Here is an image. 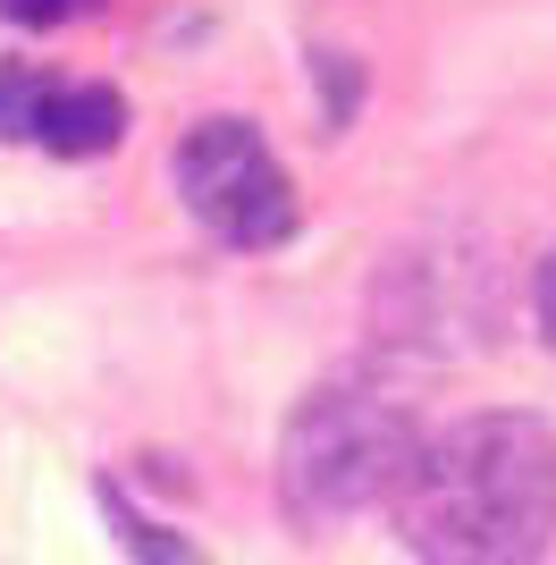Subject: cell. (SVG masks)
I'll return each mask as SVG.
<instances>
[{
    "label": "cell",
    "mask_w": 556,
    "mask_h": 565,
    "mask_svg": "<svg viewBox=\"0 0 556 565\" xmlns=\"http://www.w3.org/2000/svg\"><path fill=\"white\" fill-rule=\"evenodd\" d=\"M388 515L421 565H539L556 541V430L539 414H463L430 430Z\"/></svg>",
    "instance_id": "6da1fadb"
},
{
    "label": "cell",
    "mask_w": 556,
    "mask_h": 565,
    "mask_svg": "<svg viewBox=\"0 0 556 565\" xmlns=\"http://www.w3.org/2000/svg\"><path fill=\"white\" fill-rule=\"evenodd\" d=\"M421 430L414 414L363 380H329L287 414V439H278V507L303 523V532H329V523L363 515V507H388L405 465H414Z\"/></svg>",
    "instance_id": "7a4b0ae2"
},
{
    "label": "cell",
    "mask_w": 556,
    "mask_h": 565,
    "mask_svg": "<svg viewBox=\"0 0 556 565\" xmlns=\"http://www.w3.org/2000/svg\"><path fill=\"white\" fill-rule=\"evenodd\" d=\"M169 169H178L185 212L236 254H270L296 236V186H287L278 152L261 143V127H245V118H203Z\"/></svg>",
    "instance_id": "3957f363"
},
{
    "label": "cell",
    "mask_w": 556,
    "mask_h": 565,
    "mask_svg": "<svg viewBox=\"0 0 556 565\" xmlns=\"http://www.w3.org/2000/svg\"><path fill=\"white\" fill-rule=\"evenodd\" d=\"M118 127H127V102H118L110 85H51L34 143L60 152V161H93V152H110V143H118Z\"/></svg>",
    "instance_id": "277c9868"
},
{
    "label": "cell",
    "mask_w": 556,
    "mask_h": 565,
    "mask_svg": "<svg viewBox=\"0 0 556 565\" xmlns=\"http://www.w3.org/2000/svg\"><path fill=\"white\" fill-rule=\"evenodd\" d=\"M101 507H110V532H118V548H127V557H136V565H203V557H194V541H185V532H169V523L136 515V507H127V498H118V490H101Z\"/></svg>",
    "instance_id": "5b68a950"
},
{
    "label": "cell",
    "mask_w": 556,
    "mask_h": 565,
    "mask_svg": "<svg viewBox=\"0 0 556 565\" xmlns=\"http://www.w3.org/2000/svg\"><path fill=\"white\" fill-rule=\"evenodd\" d=\"M51 85H60V76H43V68H18V60H0V143H34Z\"/></svg>",
    "instance_id": "8992f818"
},
{
    "label": "cell",
    "mask_w": 556,
    "mask_h": 565,
    "mask_svg": "<svg viewBox=\"0 0 556 565\" xmlns=\"http://www.w3.org/2000/svg\"><path fill=\"white\" fill-rule=\"evenodd\" d=\"M101 0H0V18L9 25H76V18H93Z\"/></svg>",
    "instance_id": "52a82bcc"
},
{
    "label": "cell",
    "mask_w": 556,
    "mask_h": 565,
    "mask_svg": "<svg viewBox=\"0 0 556 565\" xmlns=\"http://www.w3.org/2000/svg\"><path fill=\"white\" fill-rule=\"evenodd\" d=\"M532 305H539V338L556 347V254L539 262V287H532Z\"/></svg>",
    "instance_id": "ba28073f"
}]
</instances>
